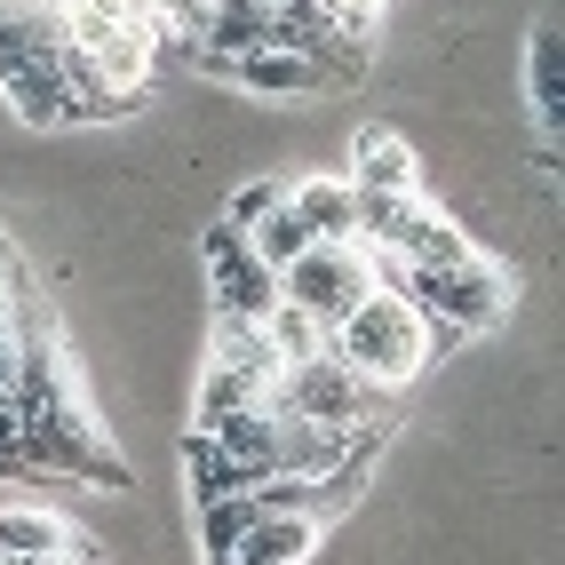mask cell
Wrapping results in <instances>:
<instances>
[{
	"mask_svg": "<svg viewBox=\"0 0 565 565\" xmlns=\"http://www.w3.org/2000/svg\"><path fill=\"white\" fill-rule=\"evenodd\" d=\"M232 81L255 88V96H327V88H334L327 72H319L311 56H295V49H255V56H239Z\"/></svg>",
	"mask_w": 565,
	"mask_h": 565,
	"instance_id": "11",
	"label": "cell"
},
{
	"mask_svg": "<svg viewBox=\"0 0 565 565\" xmlns=\"http://www.w3.org/2000/svg\"><path fill=\"white\" fill-rule=\"evenodd\" d=\"M319 9H327V24L343 32V41H359V49H366V32L383 24V9H391V0H319Z\"/></svg>",
	"mask_w": 565,
	"mask_h": 565,
	"instance_id": "19",
	"label": "cell"
},
{
	"mask_svg": "<svg viewBox=\"0 0 565 565\" xmlns=\"http://www.w3.org/2000/svg\"><path fill=\"white\" fill-rule=\"evenodd\" d=\"M263 343H271L279 366H303V359L327 351V327L311 311H295V303H271V311H263Z\"/></svg>",
	"mask_w": 565,
	"mask_h": 565,
	"instance_id": "15",
	"label": "cell"
},
{
	"mask_svg": "<svg viewBox=\"0 0 565 565\" xmlns=\"http://www.w3.org/2000/svg\"><path fill=\"white\" fill-rule=\"evenodd\" d=\"M207 9H215V0H152V41H160V56L168 49H200Z\"/></svg>",
	"mask_w": 565,
	"mask_h": 565,
	"instance_id": "17",
	"label": "cell"
},
{
	"mask_svg": "<svg viewBox=\"0 0 565 565\" xmlns=\"http://www.w3.org/2000/svg\"><path fill=\"white\" fill-rule=\"evenodd\" d=\"M525 104H534L542 136L557 143V128H565V32L557 24L525 32Z\"/></svg>",
	"mask_w": 565,
	"mask_h": 565,
	"instance_id": "8",
	"label": "cell"
},
{
	"mask_svg": "<svg viewBox=\"0 0 565 565\" xmlns=\"http://www.w3.org/2000/svg\"><path fill=\"white\" fill-rule=\"evenodd\" d=\"M391 295H406V303L423 311L430 327H446V334H478V327H494L510 311V271H502V263H486V247H478L462 263H438V271L398 263Z\"/></svg>",
	"mask_w": 565,
	"mask_h": 565,
	"instance_id": "3",
	"label": "cell"
},
{
	"mask_svg": "<svg viewBox=\"0 0 565 565\" xmlns=\"http://www.w3.org/2000/svg\"><path fill=\"white\" fill-rule=\"evenodd\" d=\"M343 183H351L359 200H414V192H423V152H414L398 128H359Z\"/></svg>",
	"mask_w": 565,
	"mask_h": 565,
	"instance_id": "7",
	"label": "cell"
},
{
	"mask_svg": "<svg viewBox=\"0 0 565 565\" xmlns=\"http://www.w3.org/2000/svg\"><path fill=\"white\" fill-rule=\"evenodd\" d=\"M0 88L17 120L64 128V24L56 9H0Z\"/></svg>",
	"mask_w": 565,
	"mask_h": 565,
	"instance_id": "2",
	"label": "cell"
},
{
	"mask_svg": "<svg viewBox=\"0 0 565 565\" xmlns=\"http://www.w3.org/2000/svg\"><path fill=\"white\" fill-rule=\"evenodd\" d=\"M32 565H81V557H72V550H64V557H32Z\"/></svg>",
	"mask_w": 565,
	"mask_h": 565,
	"instance_id": "21",
	"label": "cell"
},
{
	"mask_svg": "<svg viewBox=\"0 0 565 565\" xmlns=\"http://www.w3.org/2000/svg\"><path fill=\"white\" fill-rule=\"evenodd\" d=\"M255 398H271V391H255L247 374H223V366H207V374H200V406H192V438H215V430L232 423L239 406H255Z\"/></svg>",
	"mask_w": 565,
	"mask_h": 565,
	"instance_id": "14",
	"label": "cell"
},
{
	"mask_svg": "<svg viewBox=\"0 0 565 565\" xmlns=\"http://www.w3.org/2000/svg\"><path fill=\"white\" fill-rule=\"evenodd\" d=\"M287 207L311 223V239H359V192L343 175H303L287 183Z\"/></svg>",
	"mask_w": 565,
	"mask_h": 565,
	"instance_id": "10",
	"label": "cell"
},
{
	"mask_svg": "<svg viewBox=\"0 0 565 565\" xmlns=\"http://www.w3.org/2000/svg\"><path fill=\"white\" fill-rule=\"evenodd\" d=\"M279 200H287V183H279V175H255V183H239V192H232V207H223V223H232V232H255V223L271 215Z\"/></svg>",
	"mask_w": 565,
	"mask_h": 565,
	"instance_id": "18",
	"label": "cell"
},
{
	"mask_svg": "<svg viewBox=\"0 0 565 565\" xmlns=\"http://www.w3.org/2000/svg\"><path fill=\"white\" fill-rule=\"evenodd\" d=\"M255 518H271V510H255V494H223V502H200V557L215 565V557L232 550V542L247 534Z\"/></svg>",
	"mask_w": 565,
	"mask_h": 565,
	"instance_id": "16",
	"label": "cell"
},
{
	"mask_svg": "<svg viewBox=\"0 0 565 565\" xmlns=\"http://www.w3.org/2000/svg\"><path fill=\"white\" fill-rule=\"evenodd\" d=\"M207 271H215V319L263 327V311L279 303V279L247 255V239L232 232V223H215V232H207Z\"/></svg>",
	"mask_w": 565,
	"mask_h": 565,
	"instance_id": "6",
	"label": "cell"
},
{
	"mask_svg": "<svg viewBox=\"0 0 565 565\" xmlns=\"http://www.w3.org/2000/svg\"><path fill=\"white\" fill-rule=\"evenodd\" d=\"M72 525L49 510H0V565H32V557H64Z\"/></svg>",
	"mask_w": 565,
	"mask_h": 565,
	"instance_id": "12",
	"label": "cell"
},
{
	"mask_svg": "<svg viewBox=\"0 0 565 565\" xmlns=\"http://www.w3.org/2000/svg\"><path fill=\"white\" fill-rule=\"evenodd\" d=\"M319 550V518H255L215 565H303Z\"/></svg>",
	"mask_w": 565,
	"mask_h": 565,
	"instance_id": "9",
	"label": "cell"
},
{
	"mask_svg": "<svg viewBox=\"0 0 565 565\" xmlns=\"http://www.w3.org/2000/svg\"><path fill=\"white\" fill-rule=\"evenodd\" d=\"M239 239H247V255H255V263H263V271H271V279H279V271H287V263L303 255V247H319V239H311V223L295 215L287 200H279L271 215H263L255 232H239Z\"/></svg>",
	"mask_w": 565,
	"mask_h": 565,
	"instance_id": "13",
	"label": "cell"
},
{
	"mask_svg": "<svg viewBox=\"0 0 565 565\" xmlns=\"http://www.w3.org/2000/svg\"><path fill=\"white\" fill-rule=\"evenodd\" d=\"M366 295H374V271H366V247H359V239H319V247H303V255L279 271V303L311 311L327 334L343 327Z\"/></svg>",
	"mask_w": 565,
	"mask_h": 565,
	"instance_id": "4",
	"label": "cell"
},
{
	"mask_svg": "<svg viewBox=\"0 0 565 565\" xmlns=\"http://www.w3.org/2000/svg\"><path fill=\"white\" fill-rule=\"evenodd\" d=\"M104 17H120V24H152V0H96Z\"/></svg>",
	"mask_w": 565,
	"mask_h": 565,
	"instance_id": "20",
	"label": "cell"
},
{
	"mask_svg": "<svg viewBox=\"0 0 565 565\" xmlns=\"http://www.w3.org/2000/svg\"><path fill=\"white\" fill-rule=\"evenodd\" d=\"M462 334H446V327H430L423 311L406 303V295H391V287H374L366 303L327 334V351L343 359L351 374H359V391H374V398H398L414 374H423L438 351H455Z\"/></svg>",
	"mask_w": 565,
	"mask_h": 565,
	"instance_id": "1",
	"label": "cell"
},
{
	"mask_svg": "<svg viewBox=\"0 0 565 565\" xmlns=\"http://www.w3.org/2000/svg\"><path fill=\"white\" fill-rule=\"evenodd\" d=\"M295 423H311V430H327V438H359V430H374V391H359V374L334 359V351H319V359H303V366H287L279 374V391H271Z\"/></svg>",
	"mask_w": 565,
	"mask_h": 565,
	"instance_id": "5",
	"label": "cell"
}]
</instances>
